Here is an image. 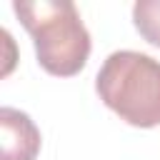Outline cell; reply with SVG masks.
<instances>
[{
	"mask_svg": "<svg viewBox=\"0 0 160 160\" xmlns=\"http://www.w3.org/2000/svg\"><path fill=\"white\" fill-rule=\"evenodd\" d=\"M12 12L32 38L40 68L58 78L78 75L90 58V32L70 0H15Z\"/></svg>",
	"mask_w": 160,
	"mask_h": 160,
	"instance_id": "6da1fadb",
	"label": "cell"
},
{
	"mask_svg": "<svg viewBox=\"0 0 160 160\" xmlns=\"http://www.w3.org/2000/svg\"><path fill=\"white\" fill-rule=\"evenodd\" d=\"M95 92L132 128L160 125V60L140 50L110 52L98 75Z\"/></svg>",
	"mask_w": 160,
	"mask_h": 160,
	"instance_id": "7a4b0ae2",
	"label": "cell"
},
{
	"mask_svg": "<svg viewBox=\"0 0 160 160\" xmlns=\"http://www.w3.org/2000/svg\"><path fill=\"white\" fill-rule=\"evenodd\" d=\"M0 160H35L42 145L40 130L32 118L18 108H0Z\"/></svg>",
	"mask_w": 160,
	"mask_h": 160,
	"instance_id": "3957f363",
	"label": "cell"
},
{
	"mask_svg": "<svg viewBox=\"0 0 160 160\" xmlns=\"http://www.w3.org/2000/svg\"><path fill=\"white\" fill-rule=\"evenodd\" d=\"M135 30L155 48H160V0H138L132 5Z\"/></svg>",
	"mask_w": 160,
	"mask_h": 160,
	"instance_id": "277c9868",
	"label": "cell"
}]
</instances>
